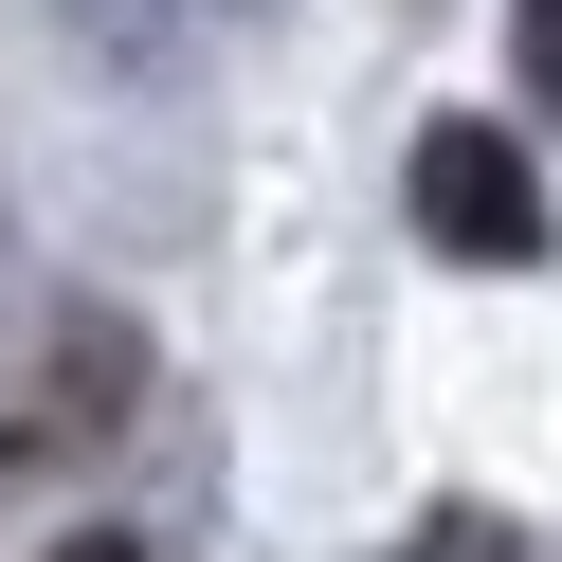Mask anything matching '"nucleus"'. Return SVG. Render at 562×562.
Returning <instances> with one entry per match:
<instances>
[{
    "mask_svg": "<svg viewBox=\"0 0 562 562\" xmlns=\"http://www.w3.org/2000/svg\"><path fill=\"white\" fill-rule=\"evenodd\" d=\"M127 436H146V327L127 308H55L19 400H0V472H91Z\"/></svg>",
    "mask_w": 562,
    "mask_h": 562,
    "instance_id": "1",
    "label": "nucleus"
},
{
    "mask_svg": "<svg viewBox=\"0 0 562 562\" xmlns=\"http://www.w3.org/2000/svg\"><path fill=\"white\" fill-rule=\"evenodd\" d=\"M400 200H417V236H436V255H472V272H526V255H544V164H526L508 127H472V110L417 127Z\"/></svg>",
    "mask_w": 562,
    "mask_h": 562,
    "instance_id": "2",
    "label": "nucleus"
},
{
    "mask_svg": "<svg viewBox=\"0 0 562 562\" xmlns=\"http://www.w3.org/2000/svg\"><path fill=\"white\" fill-rule=\"evenodd\" d=\"M255 19H272V0H55V37H74L91 74H146V91L200 74V55H236Z\"/></svg>",
    "mask_w": 562,
    "mask_h": 562,
    "instance_id": "3",
    "label": "nucleus"
},
{
    "mask_svg": "<svg viewBox=\"0 0 562 562\" xmlns=\"http://www.w3.org/2000/svg\"><path fill=\"white\" fill-rule=\"evenodd\" d=\"M400 562H544V544H526L508 508H417V526H400Z\"/></svg>",
    "mask_w": 562,
    "mask_h": 562,
    "instance_id": "4",
    "label": "nucleus"
},
{
    "mask_svg": "<svg viewBox=\"0 0 562 562\" xmlns=\"http://www.w3.org/2000/svg\"><path fill=\"white\" fill-rule=\"evenodd\" d=\"M508 55H526V110L562 127V0H508Z\"/></svg>",
    "mask_w": 562,
    "mask_h": 562,
    "instance_id": "5",
    "label": "nucleus"
},
{
    "mask_svg": "<svg viewBox=\"0 0 562 562\" xmlns=\"http://www.w3.org/2000/svg\"><path fill=\"white\" fill-rule=\"evenodd\" d=\"M55 562H146V544H127V526H74V544H55Z\"/></svg>",
    "mask_w": 562,
    "mask_h": 562,
    "instance_id": "6",
    "label": "nucleus"
},
{
    "mask_svg": "<svg viewBox=\"0 0 562 562\" xmlns=\"http://www.w3.org/2000/svg\"><path fill=\"white\" fill-rule=\"evenodd\" d=\"M0 345H19V218H0Z\"/></svg>",
    "mask_w": 562,
    "mask_h": 562,
    "instance_id": "7",
    "label": "nucleus"
}]
</instances>
